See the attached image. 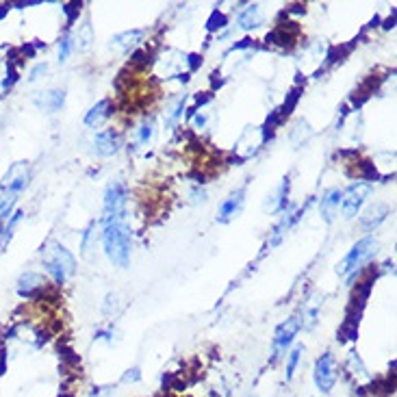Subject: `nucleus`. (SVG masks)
I'll return each mask as SVG.
<instances>
[{
    "label": "nucleus",
    "instance_id": "21",
    "mask_svg": "<svg viewBox=\"0 0 397 397\" xmlns=\"http://www.w3.org/2000/svg\"><path fill=\"white\" fill-rule=\"evenodd\" d=\"M182 104H185V98H178L174 104H172V109H169V116H167V124L172 126L178 118H180V111H182Z\"/></svg>",
    "mask_w": 397,
    "mask_h": 397
},
{
    "label": "nucleus",
    "instance_id": "10",
    "mask_svg": "<svg viewBox=\"0 0 397 397\" xmlns=\"http://www.w3.org/2000/svg\"><path fill=\"white\" fill-rule=\"evenodd\" d=\"M387 215H389V206L384 202L369 204L367 209L363 211V215H361V228L365 233H373L377 226H380L387 219Z\"/></svg>",
    "mask_w": 397,
    "mask_h": 397
},
{
    "label": "nucleus",
    "instance_id": "13",
    "mask_svg": "<svg viewBox=\"0 0 397 397\" xmlns=\"http://www.w3.org/2000/svg\"><path fill=\"white\" fill-rule=\"evenodd\" d=\"M63 102H65L63 89H48V91H40L35 96V104L46 113H56L63 107Z\"/></svg>",
    "mask_w": 397,
    "mask_h": 397
},
{
    "label": "nucleus",
    "instance_id": "5",
    "mask_svg": "<svg viewBox=\"0 0 397 397\" xmlns=\"http://www.w3.org/2000/svg\"><path fill=\"white\" fill-rule=\"evenodd\" d=\"M336 377H338V365H336V358L332 352H324L315 363V371H313V380L315 387L321 393H330L336 384Z\"/></svg>",
    "mask_w": 397,
    "mask_h": 397
},
{
    "label": "nucleus",
    "instance_id": "12",
    "mask_svg": "<svg viewBox=\"0 0 397 397\" xmlns=\"http://www.w3.org/2000/svg\"><path fill=\"white\" fill-rule=\"evenodd\" d=\"M243 202H245V189H237V192H233L228 198L221 202L217 219L219 221H231L233 217H237L241 213V209H243Z\"/></svg>",
    "mask_w": 397,
    "mask_h": 397
},
{
    "label": "nucleus",
    "instance_id": "4",
    "mask_svg": "<svg viewBox=\"0 0 397 397\" xmlns=\"http://www.w3.org/2000/svg\"><path fill=\"white\" fill-rule=\"evenodd\" d=\"M126 211V187L122 182H111L104 192L102 206V224H118L122 221Z\"/></svg>",
    "mask_w": 397,
    "mask_h": 397
},
{
    "label": "nucleus",
    "instance_id": "6",
    "mask_svg": "<svg viewBox=\"0 0 397 397\" xmlns=\"http://www.w3.org/2000/svg\"><path fill=\"white\" fill-rule=\"evenodd\" d=\"M29 180H31V167L26 161H20L7 169V174L0 180V189L7 194V198H15L29 187Z\"/></svg>",
    "mask_w": 397,
    "mask_h": 397
},
{
    "label": "nucleus",
    "instance_id": "24",
    "mask_svg": "<svg viewBox=\"0 0 397 397\" xmlns=\"http://www.w3.org/2000/svg\"><path fill=\"white\" fill-rule=\"evenodd\" d=\"M46 70H48V65H46V63H40L37 68H33V72H31L29 81H37V79H40V74H44Z\"/></svg>",
    "mask_w": 397,
    "mask_h": 397
},
{
    "label": "nucleus",
    "instance_id": "17",
    "mask_svg": "<svg viewBox=\"0 0 397 397\" xmlns=\"http://www.w3.org/2000/svg\"><path fill=\"white\" fill-rule=\"evenodd\" d=\"M141 31H126V33H120V35H116L113 37V44L111 46H116V48H122V50H126V48H130L132 44H137L139 40H141Z\"/></svg>",
    "mask_w": 397,
    "mask_h": 397
},
{
    "label": "nucleus",
    "instance_id": "3",
    "mask_svg": "<svg viewBox=\"0 0 397 397\" xmlns=\"http://www.w3.org/2000/svg\"><path fill=\"white\" fill-rule=\"evenodd\" d=\"M377 252V241L373 237H365L358 243L352 245V250L345 254V258L338 263L336 274L348 278V282H352L356 278V274L363 270V265H367Z\"/></svg>",
    "mask_w": 397,
    "mask_h": 397
},
{
    "label": "nucleus",
    "instance_id": "9",
    "mask_svg": "<svg viewBox=\"0 0 397 397\" xmlns=\"http://www.w3.org/2000/svg\"><path fill=\"white\" fill-rule=\"evenodd\" d=\"M120 146H122V139H120V135L113 128L98 132L96 139H93V150H96V155H100V157L118 155Z\"/></svg>",
    "mask_w": 397,
    "mask_h": 397
},
{
    "label": "nucleus",
    "instance_id": "26",
    "mask_svg": "<svg viewBox=\"0 0 397 397\" xmlns=\"http://www.w3.org/2000/svg\"><path fill=\"white\" fill-rule=\"evenodd\" d=\"M0 235H3V233H0Z\"/></svg>",
    "mask_w": 397,
    "mask_h": 397
},
{
    "label": "nucleus",
    "instance_id": "1",
    "mask_svg": "<svg viewBox=\"0 0 397 397\" xmlns=\"http://www.w3.org/2000/svg\"><path fill=\"white\" fill-rule=\"evenodd\" d=\"M102 248L116 267H128L130 263V231L122 221L107 224L102 231Z\"/></svg>",
    "mask_w": 397,
    "mask_h": 397
},
{
    "label": "nucleus",
    "instance_id": "15",
    "mask_svg": "<svg viewBox=\"0 0 397 397\" xmlns=\"http://www.w3.org/2000/svg\"><path fill=\"white\" fill-rule=\"evenodd\" d=\"M111 102L109 100H100L98 104H93L89 111H87V116H85V124L91 126V128H98L104 120H109L111 116Z\"/></svg>",
    "mask_w": 397,
    "mask_h": 397
},
{
    "label": "nucleus",
    "instance_id": "11",
    "mask_svg": "<svg viewBox=\"0 0 397 397\" xmlns=\"http://www.w3.org/2000/svg\"><path fill=\"white\" fill-rule=\"evenodd\" d=\"M341 196H343V192H341V189H336V187L328 189V192L321 196L319 213H321V217H324L328 224L334 221V217L338 215V206H341Z\"/></svg>",
    "mask_w": 397,
    "mask_h": 397
},
{
    "label": "nucleus",
    "instance_id": "16",
    "mask_svg": "<svg viewBox=\"0 0 397 397\" xmlns=\"http://www.w3.org/2000/svg\"><path fill=\"white\" fill-rule=\"evenodd\" d=\"M260 22H263V17H260L258 5H250L248 9H245V11L239 15V24H241V29H245V31L260 26Z\"/></svg>",
    "mask_w": 397,
    "mask_h": 397
},
{
    "label": "nucleus",
    "instance_id": "14",
    "mask_svg": "<svg viewBox=\"0 0 397 397\" xmlns=\"http://www.w3.org/2000/svg\"><path fill=\"white\" fill-rule=\"evenodd\" d=\"M46 280L44 276L35 274V272H24L20 278H17V293H20L22 297H33L40 289H44Z\"/></svg>",
    "mask_w": 397,
    "mask_h": 397
},
{
    "label": "nucleus",
    "instance_id": "2",
    "mask_svg": "<svg viewBox=\"0 0 397 397\" xmlns=\"http://www.w3.org/2000/svg\"><path fill=\"white\" fill-rule=\"evenodd\" d=\"M42 260H44L46 272L54 278V282H59V285L77 272V260H74L72 252L65 245L56 241H50L42 250Z\"/></svg>",
    "mask_w": 397,
    "mask_h": 397
},
{
    "label": "nucleus",
    "instance_id": "8",
    "mask_svg": "<svg viewBox=\"0 0 397 397\" xmlns=\"http://www.w3.org/2000/svg\"><path fill=\"white\" fill-rule=\"evenodd\" d=\"M299 328H302L299 317H289L287 321H282V324L276 328V334H274V361L278 356H282V352H287V348L293 343V338L299 332Z\"/></svg>",
    "mask_w": 397,
    "mask_h": 397
},
{
    "label": "nucleus",
    "instance_id": "18",
    "mask_svg": "<svg viewBox=\"0 0 397 397\" xmlns=\"http://www.w3.org/2000/svg\"><path fill=\"white\" fill-rule=\"evenodd\" d=\"M302 352H304V345L297 343L289 354H287V369H285V377H287V382L293 380V375H295V369L299 365V358H302Z\"/></svg>",
    "mask_w": 397,
    "mask_h": 397
},
{
    "label": "nucleus",
    "instance_id": "25",
    "mask_svg": "<svg viewBox=\"0 0 397 397\" xmlns=\"http://www.w3.org/2000/svg\"><path fill=\"white\" fill-rule=\"evenodd\" d=\"M204 120H206L204 116H196V120H194V124H196V126H202V124H204Z\"/></svg>",
    "mask_w": 397,
    "mask_h": 397
},
{
    "label": "nucleus",
    "instance_id": "7",
    "mask_svg": "<svg viewBox=\"0 0 397 397\" xmlns=\"http://www.w3.org/2000/svg\"><path fill=\"white\" fill-rule=\"evenodd\" d=\"M369 194H371V185L369 182H356V185H352L348 192H343V196H341V215L345 219L356 217Z\"/></svg>",
    "mask_w": 397,
    "mask_h": 397
},
{
    "label": "nucleus",
    "instance_id": "19",
    "mask_svg": "<svg viewBox=\"0 0 397 397\" xmlns=\"http://www.w3.org/2000/svg\"><path fill=\"white\" fill-rule=\"evenodd\" d=\"M287 192H289V178H285V182H282L278 189H276V194L272 196V200L267 202V206L272 211H278L280 206H285V196H287Z\"/></svg>",
    "mask_w": 397,
    "mask_h": 397
},
{
    "label": "nucleus",
    "instance_id": "22",
    "mask_svg": "<svg viewBox=\"0 0 397 397\" xmlns=\"http://www.w3.org/2000/svg\"><path fill=\"white\" fill-rule=\"evenodd\" d=\"M153 132H155L153 122H146V124H141V128H139V143H148L150 139H153Z\"/></svg>",
    "mask_w": 397,
    "mask_h": 397
},
{
    "label": "nucleus",
    "instance_id": "23",
    "mask_svg": "<svg viewBox=\"0 0 397 397\" xmlns=\"http://www.w3.org/2000/svg\"><path fill=\"white\" fill-rule=\"evenodd\" d=\"M139 377H141L139 369H137V367H132V369H128V373L124 375V382H137Z\"/></svg>",
    "mask_w": 397,
    "mask_h": 397
},
{
    "label": "nucleus",
    "instance_id": "20",
    "mask_svg": "<svg viewBox=\"0 0 397 397\" xmlns=\"http://www.w3.org/2000/svg\"><path fill=\"white\" fill-rule=\"evenodd\" d=\"M70 50H72V37H70V35H63L61 42H59V63H65V61H68Z\"/></svg>",
    "mask_w": 397,
    "mask_h": 397
}]
</instances>
